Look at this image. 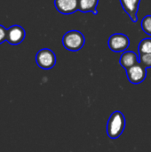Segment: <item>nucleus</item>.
I'll use <instances>...</instances> for the list:
<instances>
[{"mask_svg":"<svg viewBox=\"0 0 151 152\" xmlns=\"http://www.w3.org/2000/svg\"><path fill=\"white\" fill-rule=\"evenodd\" d=\"M125 127V118L122 112L115 111L111 114L107 124V134L110 139L118 138Z\"/></svg>","mask_w":151,"mask_h":152,"instance_id":"nucleus-1","label":"nucleus"},{"mask_svg":"<svg viewBox=\"0 0 151 152\" xmlns=\"http://www.w3.org/2000/svg\"><path fill=\"white\" fill-rule=\"evenodd\" d=\"M85 43V36L82 32L78 30H69L62 37V45L63 46L72 52L79 51L83 48Z\"/></svg>","mask_w":151,"mask_h":152,"instance_id":"nucleus-2","label":"nucleus"},{"mask_svg":"<svg viewBox=\"0 0 151 152\" xmlns=\"http://www.w3.org/2000/svg\"><path fill=\"white\" fill-rule=\"evenodd\" d=\"M36 61L39 68L43 69H51L56 63V56L51 49L43 48L37 52Z\"/></svg>","mask_w":151,"mask_h":152,"instance_id":"nucleus-3","label":"nucleus"},{"mask_svg":"<svg viewBox=\"0 0 151 152\" xmlns=\"http://www.w3.org/2000/svg\"><path fill=\"white\" fill-rule=\"evenodd\" d=\"M109 47L115 53H122L127 50L130 45L129 37L122 33H116L109 37L108 42Z\"/></svg>","mask_w":151,"mask_h":152,"instance_id":"nucleus-4","label":"nucleus"},{"mask_svg":"<svg viewBox=\"0 0 151 152\" xmlns=\"http://www.w3.org/2000/svg\"><path fill=\"white\" fill-rule=\"evenodd\" d=\"M126 75L128 80L134 85L141 84L147 77V69L144 68L140 62L136 65L126 69Z\"/></svg>","mask_w":151,"mask_h":152,"instance_id":"nucleus-5","label":"nucleus"},{"mask_svg":"<svg viewBox=\"0 0 151 152\" xmlns=\"http://www.w3.org/2000/svg\"><path fill=\"white\" fill-rule=\"evenodd\" d=\"M26 36L24 28L20 25H12L7 29V38L6 41L12 45H17L20 44Z\"/></svg>","mask_w":151,"mask_h":152,"instance_id":"nucleus-6","label":"nucleus"},{"mask_svg":"<svg viewBox=\"0 0 151 152\" xmlns=\"http://www.w3.org/2000/svg\"><path fill=\"white\" fill-rule=\"evenodd\" d=\"M54 5L61 14H72L78 10V0H54Z\"/></svg>","mask_w":151,"mask_h":152,"instance_id":"nucleus-7","label":"nucleus"},{"mask_svg":"<svg viewBox=\"0 0 151 152\" xmlns=\"http://www.w3.org/2000/svg\"><path fill=\"white\" fill-rule=\"evenodd\" d=\"M119 1L124 11L130 17L132 21L137 22L138 21L137 13H138L141 0H119Z\"/></svg>","mask_w":151,"mask_h":152,"instance_id":"nucleus-8","label":"nucleus"},{"mask_svg":"<svg viewBox=\"0 0 151 152\" xmlns=\"http://www.w3.org/2000/svg\"><path fill=\"white\" fill-rule=\"evenodd\" d=\"M119 63L126 70L139 63V56L133 51H126L121 55Z\"/></svg>","mask_w":151,"mask_h":152,"instance_id":"nucleus-9","label":"nucleus"},{"mask_svg":"<svg viewBox=\"0 0 151 152\" xmlns=\"http://www.w3.org/2000/svg\"><path fill=\"white\" fill-rule=\"evenodd\" d=\"M98 3L99 0H78V10L82 12H91L94 15H97Z\"/></svg>","mask_w":151,"mask_h":152,"instance_id":"nucleus-10","label":"nucleus"},{"mask_svg":"<svg viewBox=\"0 0 151 152\" xmlns=\"http://www.w3.org/2000/svg\"><path fill=\"white\" fill-rule=\"evenodd\" d=\"M139 54L143 53H151V38L147 37L142 39L138 46Z\"/></svg>","mask_w":151,"mask_h":152,"instance_id":"nucleus-11","label":"nucleus"},{"mask_svg":"<svg viewBox=\"0 0 151 152\" xmlns=\"http://www.w3.org/2000/svg\"><path fill=\"white\" fill-rule=\"evenodd\" d=\"M142 29L147 34L151 36V15L145 16L141 22Z\"/></svg>","mask_w":151,"mask_h":152,"instance_id":"nucleus-12","label":"nucleus"},{"mask_svg":"<svg viewBox=\"0 0 151 152\" xmlns=\"http://www.w3.org/2000/svg\"><path fill=\"white\" fill-rule=\"evenodd\" d=\"M139 62L146 69L151 68V53L139 54Z\"/></svg>","mask_w":151,"mask_h":152,"instance_id":"nucleus-13","label":"nucleus"},{"mask_svg":"<svg viewBox=\"0 0 151 152\" xmlns=\"http://www.w3.org/2000/svg\"><path fill=\"white\" fill-rule=\"evenodd\" d=\"M7 38V29L0 24V45L4 43Z\"/></svg>","mask_w":151,"mask_h":152,"instance_id":"nucleus-14","label":"nucleus"}]
</instances>
